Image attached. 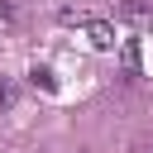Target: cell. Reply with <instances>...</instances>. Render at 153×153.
<instances>
[{"mask_svg":"<svg viewBox=\"0 0 153 153\" xmlns=\"http://www.w3.org/2000/svg\"><path fill=\"white\" fill-rule=\"evenodd\" d=\"M115 14H120L124 24H153V5H148V0H120Z\"/></svg>","mask_w":153,"mask_h":153,"instance_id":"6da1fadb","label":"cell"},{"mask_svg":"<svg viewBox=\"0 0 153 153\" xmlns=\"http://www.w3.org/2000/svg\"><path fill=\"white\" fill-rule=\"evenodd\" d=\"M81 29H86V38H91V48H100V53H110V48H115V29H110L105 19H86Z\"/></svg>","mask_w":153,"mask_h":153,"instance_id":"7a4b0ae2","label":"cell"},{"mask_svg":"<svg viewBox=\"0 0 153 153\" xmlns=\"http://www.w3.org/2000/svg\"><path fill=\"white\" fill-rule=\"evenodd\" d=\"M29 81H33V86H43V91H57V76H53L48 67H33V72H29Z\"/></svg>","mask_w":153,"mask_h":153,"instance_id":"3957f363","label":"cell"},{"mask_svg":"<svg viewBox=\"0 0 153 153\" xmlns=\"http://www.w3.org/2000/svg\"><path fill=\"white\" fill-rule=\"evenodd\" d=\"M14 100H19V86H14V81H5V76H0V110H10V105H14Z\"/></svg>","mask_w":153,"mask_h":153,"instance_id":"277c9868","label":"cell"}]
</instances>
